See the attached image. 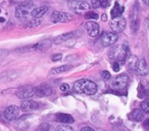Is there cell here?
<instances>
[{
  "label": "cell",
  "instance_id": "7",
  "mask_svg": "<svg viewBox=\"0 0 149 131\" xmlns=\"http://www.w3.org/2000/svg\"><path fill=\"white\" fill-rule=\"evenodd\" d=\"M19 109L17 108V106L13 104V106H9L5 109L3 115H4V118L7 121H13L19 117Z\"/></svg>",
  "mask_w": 149,
  "mask_h": 131
},
{
  "label": "cell",
  "instance_id": "42",
  "mask_svg": "<svg viewBox=\"0 0 149 131\" xmlns=\"http://www.w3.org/2000/svg\"><path fill=\"white\" fill-rule=\"evenodd\" d=\"M78 2H86V0H76Z\"/></svg>",
  "mask_w": 149,
  "mask_h": 131
},
{
  "label": "cell",
  "instance_id": "18",
  "mask_svg": "<svg viewBox=\"0 0 149 131\" xmlns=\"http://www.w3.org/2000/svg\"><path fill=\"white\" fill-rule=\"evenodd\" d=\"M48 11L47 6H39L33 8V11H31V15L33 17V19H40L42 15H44V13Z\"/></svg>",
  "mask_w": 149,
  "mask_h": 131
},
{
  "label": "cell",
  "instance_id": "24",
  "mask_svg": "<svg viewBox=\"0 0 149 131\" xmlns=\"http://www.w3.org/2000/svg\"><path fill=\"white\" fill-rule=\"evenodd\" d=\"M141 110L144 113H148L149 114V97H147L146 99H144L142 102H141Z\"/></svg>",
  "mask_w": 149,
  "mask_h": 131
},
{
  "label": "cell",
  "instance_id": "17",
  "mask_svg": "<svg viewBox=\"0 0 149 131\" xmlns=\"http://www.w3.org/2000/svg\"><path fill=\"white\" fill-rule=\"evenodd\" d=\"M72 68V66H70V64H62V66H59V67H55V68H53V69H51L49 74L50 75L61 74V73H64V72L70 71Z\"/></svg>",
  "mask_w": 149,
  "mask_h": 131
},
{
  "label": "cell",
  "instance_id": "32",
  "mask_svg": "<svg viewBox=\"0 0 149 131\" xmlns=\"http://www.w3.org/2000/svg\"><path fill=\"white\" fill-rule=\"evenodd\" d=\"M112 70H113L114 72H118L120 70V62H114L113 64H112Z\"/></svg>",
  "mask_w": 149,
  "mask_h": 131
},
{
  "label": "cell",
  "instance_id": "29",
  "mask_svg": "<svg viewBox=\"0 0 149 131\" xmlns=\"http://www.w3.org/2000/svg\"><path fill=\"white\" fill-rule=\"evenodd\" d=\"M101 78L104 80V81H107L111 78V75L108 71H102L101 72Z\"/></svg>",
  "mask_w": 149,
  "mask_h": 131
},
{
  "label": "cell",
  "instance_id": "1",
  "mask_svg": "<svg viewBox=\"0 0 149 131\" xmlns=\"http://www.w3.org/2000/svg\"><path fill=\"white\" fill-rule=\"evenodd\" d=\"M72 90L77 93L86 94V95H93L97 92V85L93 81L88 79L78 80L74 83Z\"/></svg>",
  "mask_w": 149,
  "mask_h": 131
},
{
  "label": "cell",
  "instance_id": "43",
  "mask_svg": "<svg viewBox=\"0 0 149 131\" xmlns=\"http://www.w3.org/2000/svg\"><path fill=\"white\" fill-rule=\"evenodd\" d=\"M0 13H1V8H0Z\"/></svg>",
  "mask_w": 149,
  "mask_h": 131
},
{
  "label": "cell",
  "instance_id": "27",
  "mask_svg": "<svg viewBox=\"0 0 149 131\" xmlns=\"http://www.w3.org/2000/svg\"><path fill=\"white\" fill-rule=\"evenodd\" d=\"M51 22L52 23H59L60 22V11H54L51 15Z\"/></svg>",
  "mask_w": 149,
  "mask_h": 131
},
{
  "label": "cell",
  "instance_id": "3",
  "mask_svg": "<svg viewBox=\"0 0 149 131\" xmlns=\"http://www.w3.org/2000/svg\"><path fill=\"white\" fill-rule=\"evenodd\" d=\"M129 83V77L127 74H120L111 82V88L116 91L125 90Z\"/></svg>",
  "mask_w": 149,
  "mask_h": 131
},
{
  "label": "cell",
  "instance_id": "33",
  "mask_svg": "<svg viewBox=\"0 0 149 131\" xmlns=\"http://www.w3.org/2000/svg\"><path fill=\"white\" fill-rule=\"evenodd\" d=\"M60 90H61L62 92H68V90H70V85L66 83L61 84V85H60Z\"/></svg>",
  "mask_w": 149,
  "mask_h": 131
},
{
  "label": "cell",
  "instance_id": "6",
  "mask_svg": "<svg viewBox=\"0 0 149 131\" xmlns=\"http://www.w3.org/2000/svg\"><path fill=\"white\" fill-rule=\"evenodd\" d=\"M84 29L87 32L88 35L91 36V37H96L100 31L99 25L93 21H88L87 23L84 24Z\"/></svg>",
  "mask_w": 149,
  "mask_h": 131
},
{
  "label": "cell",
  "instance_id": "40",
  "mask_svg": "<svg viewBox=\"0 0 149 131\" xmlns=\"http://www.w3.org/2000/svg\"><path fill=\"white\" fill-rule=\"evenodd\" d=\"M143 2H144L146 5H149V0H143Z\"/></svg>",
  "mask_w": 149,
  "mask_h": 131
},
{
  "label": "cell",
  "instance_id": "16",
  "mask_svg": "<svg viewBox=\"0 0 149 131\" xmlns=\"http://www.w3.org/2000/svg\"><path fill=\"white\" fill-rule=\"evenodd\" d=\"M74 36V34L72 32H70V33H64V34H61L59 36H56L55 38L53 39V43L55 44H60V43H63V42L68 41L70 40V38H72Z\"/></svg>",
  "mask_w": 149,
  "mask_h": 131
},
{
  "label": "cell",
  "instance_id": "12",
  "mask_svg": "<svg viewBox=\"0 0 149 131\" xmlns=\"http://www.w3.org/2000/svg\"><path fill=\"white\" fill-rule=\"evenodd\" d=\"M135 72H136V74L139 76H145L148 74V66H147V62H146V60H145V58L139 60Z\"/></svg>",
  "mask_w": 149,
  "mask_h": 131
},
{
  "label": "cell",
  "instance_id": "13",
  "mask_svg": "<svg viewBox=\"0 0 149 131\" xmlns=\"http://www.w3.org/2000/svg\"><path fill=\"white\" fill-rule=\"evenodd\" d=\"M55 118L59 123L65 124V125H70L74 122V119L72 117V115L63 114V113H58V114H56Z\"/></svg>",
  "mask_w": 149,
  "mask_h": 131
},
{
  "label": "cell",
  "instance_id": "4",
  "mask_svg": "<svg viewBox=\"0 0 149 131\" xmlns=\"http://www.w3.org/2000/svg\"><path fill=\"white\" fill-rule=\"evenodd\" d=\"M116 40H118V34L114 32H105L102 34L101 38H100V42L104 47H109V46L113 45Z\"/></svg>",
  "mask_w": 149,
  "mask_h": 131
},
{
  "label": "cell",
  "instance_id": "41",
  "mask_svg": "<svg viewBox=\"0 0 149 131\" xmlns=\"http://www.w3.org/2000/svg\"><path fill=\"white\" fill-rule=\"evenodd\" d=\"M66 1H68V3H72V2H74L76 0H66Z\"/></svg>",
  "mask_w": 149,
  "mask_h": 131
},
{
  "label": "cell",
  "instance_id": "37",
  "mask_svg": "<svg viewBox=\"0 0 149 131\" xmlns=\"http://www.w3.org/2000/svg\"><path fill=\"white\" fill-rule=\"evenodd\" d=\"M80 131H94V129L89 126H85V127H83Z\"/></svg>",
  "mask_w": 149,
  "mask_h": 131
},
{
  "label": "cell",
  "instance_id": "34",
  "mask_svg": "<svg viewBox=\"0 0 149 131\" xmlns=\"http://www.w3.org/2000/svg\"><path fill=\"white\" fill-rule=\"evenodd\" d=\"M143 127H144V129L146 131H149V117L144 120V122H143Z\"/></svg>",
  "mask_w": 149,
  "mask_h": 131
},
{
  "label": "cell",
  "instance_id": "28",
  "mask_svg": "<svg viewBox=\"0 0 149 131\" xmlns=\"http://www.w3.org/2000/svg\"><path fill=\"white\" fill-rule=\"evenodd\" d=\"M50 130V124L49 123H42L37 127L36 131H49Z\"/></svg>",
  "mask_w": 149,
  "mask_h": 131
},
{
  "label": "cell",
  "instance_id": "14",
  "mask_svg": "<svg viewBox=\"0 0 149 131\" xmlns=\"http://www.w3.org/2000/svg\"><path fill=\"white\" fill-rule=\"evenodd\" d=\"M144 114L145 113L141 109H135L129 114V119L134 122H141L144 119Z\"/></svg>",
  "mask_w": 149,
  "mask_h": 131
},
{
  "label": "cell",
  "instance_id": "10",
  "mask_svg": "<svg viewBox=\"0 0 149 131\" xmlns=\"http://www.w3.org/2000/svg\"><path fill=\"white\" fill-rule=\"evenodd\" d=\"M70 5L79 15H83V13H87V11H89L90 8V4H88L87 2H78V1H74V2L70 3Z\"/></svg>",
  "mask_w": 149,
  "mask_h": 131
},
{
  "label": "cell",
  "instance_id": "15",
  "mask_svg": "<svg viewBox=\"0 0 149 131\" xmlns=\"http://www.w3.org/2000/svg\"><path fill=\"white\" fill-rule=\"evenodd\" d=\"M126 62H127V64H128L129 69L132 70V71H135L137 64H138L139 58L137 57V55H135V54H130L129 56H127Z\"/></svg>",
  "mask_w": 149,
  "mask_h": 131
},
{
  "label": "cell",
  "instance_id": "39",
  "mask_svg": "<svg viewBox=\"0 0 149 131\" xmlns=\"http://www.w3.org/2000/svg\"><path fill=\"white\" fill-rule=\"evenodd\" d=\"M5 53H6L5 51H0V57H2L3 54H5Z\"/></svg>",
  "mask_w": 149,
  "mask_h": 131
},
{
  "label": "cell",
  "instance_id": "8",
  "mask_svg": "<svg viewBox=\"0 0 149 131\" xmlns=\"http://www.w3.org/2000/svg\"><path fill=\"white\" fill-rule=\"evenodd\" d=\"M34 95H35V87H31V86L23 87L17 92V96L21 99H28Z\"/></svg>",
  "mask_w": 149,
  "mask_h": 131
},
{
  "label": "cell",
  "instance_id": "9",
  "mask_svg": "<svg viewBox=\"0 0 149 131\" xmlns=\"http://www.w3.org/2000/svg\"><path fill=\"white\" fill-rule=\"evenodd\" d=\"M40 106L39 104L37 102H34L32 99H26L22 102L21 104V110L25 113H29V112H33V111L38 110Z\"/></svg>",
  "mask_w": 149,
  "mask_h": 131
},
{
  "label": "cell",
  "instance_id": "36",
  "mask_svg": "<svg viewBox=\"0 0 149 131\" xmlns=\"http://www.w3.org/2000/svg\"><path fill=\"white\" fill-rule=\"evenodd\" d=\"M99 1L100 0H91V4L93 7H98L99 6Z\"/></svg>",
  "mask_w": 149,
  "mask_h": 131
},
{
  "label": "cell",
  "instance_id": "2",
  "mask_svg": "<svg viewBox=\"0 0 149 131\" xmlns=\"http://www.w3.org/2000/svg\"><path fill=\"white\" fill-rule=\"evenodd\" d=\"M127 53H128V45L125 44H118V45L112 46L108 50V57L114 62H125L127 60Z\"/></svg>",
  "mask_w": 149,
  "mask_h": 131
},
{
  "label": "cell",
  "instance_id": "30",
  "mask_svg": "<svg viewBox=\"0 0 149 131\" xmlns=\"http://www.w3.org/2000/svg\"><path fill=\"white\" fill-rule=\"evenodd\" d=\"M33 2H31V1H25V2L21 3L19 4V6H23V7H26V8H32L33 7Z\"/></svg>",
  "mask_w": 149,
  "mask_h": 131
},
{
  "label": "cell",
  "instance_id": "25",
  "mask_svg": "<svg viewBox=\"0 0 149 131\" xmlns=\"http://www.w3.org/2000/svg\"><path fill=\"white\" fill-rule=\"evenodd\" d=\"M55 131H74L72 127H70V125H65V124H60L58 126H56Z\"/></svg>",
  "mask_w": 149,
  "mask_h": 131
},
{
  "label": "cell",
  "instance_id": "38",
  "mask_svg": "<svg viewBox=\"0 0 149 131\" xmlns=\"http://www.w3.org/2000/svg\"><path fill=\"white\" fill-rule=\"evenodd\" d=\"M101 20H102V21H103V22H105L106 20H107V18H106V15H102Z\"/></svg>",
  "mask_w": 149,
  "mask_h": 131
},
{
  "label": "cell",
  "instance_id": "31",
  "mask_svg": "<svg viewBox=\"0 0 149 131\" xmlns=\"http://www.w3.org/2000/svg\"><path fill=\"white\" fill-rule=\"evenodd\" d=\"M99 5L102 7V8H106V7L109 5V0H100Z\"/></svg>",
  "mask_w": 149,
  "mask_h": 131
},
{
  "label": "cell",
  "instance_id": "26",
  "mask_svg": "<svg viewBox=\"0 0 149 131\" xmlns=\"http://www.w3.org/2000/svg\"><path fill=\"white\" fill-rule=\"evenodd\" d=\"M84 17H85V19L89 20V21H92V20H97L98 18H99V15L94 13V11H87Z\"/></svg>",
  "mask_w": 149,
  "mask_h": 131
},
{
  "label": "cell",
  "instance_id": "20",
  "mask_svg": "<svg viewBox=\"0 0 149 131\" xmlns=\"http://www.w3.org/2000/svg\"><path fill=\"white\" fill-rule=\"evenodd\" d=\"M124 11H125L124 7L120 6V4H118V2H116L113 8L111 9V17H112V19H114V18H118V17H120V15H122V13H124Z\"/></svg>",
  "mask_w": 149,
  "mask_h": 131
},
{
  "label": "cell",
  "instance_id": "22",
  "mask_svg": "<svg viewBox=\"0 0 149 131\" xmlns=\"http://www.w3.org/2000/svg\"><path fill=\"white\" fill-rule=\"evenodd\" d=\"M138 96L140 98H147L149 96V90L145 88L142 84L138 86Z\"/></svg>",
  "mask_w": 149,
  "mask_h": 131
},
{
  "label": "cell",
  "instance_id": "5",
  "mask_svg": "<svg viewBox=\"0 0 149 131\" xmlns=\"http://www.w3.org/2000/svg\"><path fill=\"white\" fill-rule=\"evenodd\" d=\"M110 28L114 33H120L126 28V20L120 15V17L114 18L110 22Z\"/></svg>",
  "mask_w": 149,
  "mask_h": 131
},
{
  "label": "cell",
  "instance_id": "21",
  "mask_svg": "<svg viewBox=\"0 0 149 131\" xmlns=\"http://www.w3.org/2000/svg\"><path fill=\"white\" fill-rule=\"evenodd\" d=\"M74 15L66 11H60V22L59 23H68L74 20Z\"/></svg>",
  "mask_w": 149,
  "mask_h": 131
},
{
  "label": "cell",
  "instance_id": "11",
  "mask_svg": "<svg viewBox=\"0 0 149 131\" xmlns=\"http://www.w3.org/2000/svg\"><path fill=\"white\" fill-rule=\"evenodd\" d=\"M52 93V89L46 84H41V85L35 87V95L39 96V97H44V96H48Z\"/></svg>",
  "mask_w": 149,
  "mask_h": 131
},
{
  "label": "cell",
  "instance_id": "44",
  "mask_svg": "<svg viewBox=\"0 0 149 131\" xmlns=\"http://www.w3.org/2000/svg\"><path fill=\"white\" fill-rule=\"evenodd\" d=\"M148 58H149V56H148Z\"/></svg>",
  "mask_w": 149,
  "mask_h": 131
},
{
  "label": "cell",
  "instance_id": "19",
  "mask_svg": "<svg viewBox=\"0 0 149 131\" xmlns=\"http://www.w3.org/2000/svg\"><path fill=\"white\" fill-rule=\"evenodd\" d=\"M30 13H30V9L23 6H19L15 9V17L19 18V19H27Z\"/></svg>",
  "mask_w": 149,
  "mask_h": 131
},
{
  "label": "cell",
  "instance_id": "35",
  "mask_svg": "<svg viewBox=\"0 0 149 131\" xmlns=\"http://www.w3.org/2000/svg\"><path fill=\"white\" fill-rule=\"evenodd\" d=\"M62 57V55L60 53L58 54H54L53 56H52V62H57V60H60Z\"/></svg>",
  "mask_w": 149,
  "mask_h": 131
},
{
  "label": "cell",
  "instance_id": "23",
  "mask_svg": "<svg viewBox=\"0 0 149 131\" xmlns=\"http://www.w3.org/2000/svg\"><path fill=\"white\" fill-rule=\"evenodd\" d=\"M40 24H41V20H40V19H32L31 21H29L27 24H26V27L35 28V27H38Z\"/></svg>",
  "mask_w": 149,
  "mask_h": 131
}]
</instances>
